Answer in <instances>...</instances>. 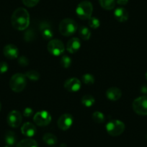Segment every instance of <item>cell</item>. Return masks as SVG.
<instances>
[{"label":"cell","mask_w":147,"mask_h":147,"mask_svg":"<svg viewBox=\"0 0 147 147\" xmlns=\"http://www.w3.org/2000/svg\"><path fill=\"white\" fill-rule=\"evenodd\" d=\"M40 0H22L24 5L28 7H33L38 3Z\"/></svg>","instance_id":"f546056e"},{"label":"cell","mask_w":147,"mask_h":147,"mask_svg":"<svg viewBox=\"0 0 147 147\" xmlns=\"http://www.w3.org/2000/svg\"><path fill=\"white\" fill-rule=\"evenodd\" d=\"M114 17L120 22H124L128 20V12L125 8L118 7L114 11Z\"/></svg>","instance_id":"e0dca14e"},{"label":"cell","mask_w":147,"mask_h":147,"mask_svg":"<svg viewBox=\"0 0 147 147\" xmlns=\"http://www.w3.org/2000/svg\"><path fill=\"white\" fill-rule=\"evenodd\" d=\"M5 147H10V146H6Z\"/></svg>","instance_id":"74e56055"},{"label":"cell","mask_w":147,"mask_h":147,"mask_svg":"<svg viewBox=\"0 0 147 147\" xmlns=\"http://www.w3.org/2000/svg\"><path fill=\"white\" fill-rule=\"evenodd\" d=\"M132 107L138 115H147V96H141L134 100Z\"/></svg>","instance_id":"8992f818"},{"label":"cell","mask_w":147,"mask_h":147,"mask_svg":"<svg viewBox=\"0 0 147 147\" xmlns=\"http://www.w3.org/2000/svg\"><path fill=\"white\" fill-rule=\"evenodd\" d=\"M33 114V110L31 107H26L23 110V115L25 117H30Z\"/></svg>","instance_id":"d6a6232c"},{"label":"cell","mask_w":147,"mask_h":147,"mask_svg":"<svg viewBox=\"0 0 147 147\" xmlns=\"http://www.w3.org/2000/svg\"><path fill=\"white\" fill-rule=\"evenodd\" d=\"M59 32L63 36H71L78 30V25L71 18H65L59 24Z\"/></svg>","instance_id":"7a4b0ae2"},{"label":"cell","mask_w":147,"mask_h":147,"mask_svg":"<svg viewBox=\"0 0 147 147\" xmlns=\"http://www.w3.org/2000/svg\"><path fill=\"white\" fill-rule=\"evenodd\" d=\"M92 118L93 121L97 123H102L105 121V117L104 114L100 111H95L93 113Z\"/></svg>","instance_id":"cb8c5ba5"},{"label":"cell","mask_w":147,"mask_h":147,"mask_svg":"<svg viewBox=\"0 0 147 147\" xmlns=\"http://www.w3.org/2000/svg\"><path fill=\"white\" fill-rule=\"evenodd\" d=\"M145 77H146V80H147V71H146V74H145Z\"/></svg>","instance_id":"8d00e7d4"},{"label":"cell","mask_w":147,"mask_h":147,"mask_svg":"<svg viewBox=\"0 0 147 147\" xmlns=\"http://www.w3.org/2000/svg\"><path fill=\"white\" fill-rule=\"evenodd\" d=\"M99 3L103 9L111 10L115 6V0H99Z\"/></svg>","instance_id":"44dd1931"},{"label":"cell","mask_w":147,"mask_h":147,"mask_svg":"<svg viewBox=\"0 0 147 147\" xmlns=\"http://www.w3.org/2000/svg\"><path fill=\"white\" fill-rule=\"evenodd\" d=\"M93 11L92 4L89 1H82L77 7L76 13L81 20H89Z\"/></svg>","instance_id":"5b68a950"},{"label":"cell","mask_w":147,"mask_h":147,"mask_svg":"<svg viewBox=\"0 0 147 147\" xmlns=\"http://www.w3.org/2000/svg\"><path fill=\"white\" fill-rule=\"evenodd\" d=\"M8 70V64L5 61L0 62V74H5Z\"/></svg>","instance_id":"1f68e13d"},{"label":"cell","mask_w":147,"mask_h":147,"mask_svg":"<svg viewBox=\"0 0 147 147\" xmlns=\"http://www.w3.org/2000/svg\"><path fill=\"white\" fill-rule=\"evenodd\" d=\"M122 96V92L118 87H112L106 91V97L111 101H117Z\"/></svg>","instance_id":"9a60e30c"},{"label":"cell","mask_w":147,"mask_h":147,"mask_svg":"<svg viewBox=\"0 0 147 147\" xmlns=\"http://www.w3.org/2000/svg\"><path fill=\"white\" fill-rule=\"evenodd\" d=\"M125 125L123 122L119 120H111L106 124V131L109 135L118 136L125 131Z\"/></svg>","instance_id":"277c9868"},{"label":"cell","mask_w":147,"mask_h":147,"mask_svg":"<svg viewBox=\"0 0 147 147\" xmlns=\"http://www.w3.org/2000/svg\"><path fill=\"white\" fill-rule=\"evenodd\" d=\"M18 63L22 66H26L29 64V59L25 56H22L18 59Z\"/></svg>","instance_id":"4dcf8cb0"},{"label":"cell","mask_w":147,"mask_h":147,"mask_svg":"<svg viewBox=\"0 0 147 147\" xmlns=\"http://www.w3.org/2000/svg\"><path fill=\"white\" fill-rule=\"evenodd\" d=\"M74 122V118L71 114L64 113L61 115L57 121L58 127L62 131H66L69 129Z\"/></svg>","instance_id":"30bf717a"},{"label":"cell","mask_w":147,"mask_h":147,"mask_svg":"<svg viewBox=\"0 0 147 147\" xmlns=\"http://www.w3.org/2000/svg\"><path fill=\"white\" fill-rule=\"evenodd\" d=\"M51 115L48 111L41 110L36 113L33 117L35 123L38 126H46L51 122Z\"/></svg>","instance_id":"ba28073f"},{"label":"cell","mask_w":147,"mask_h":147,"mask_svg":"<svg viewBox=\"0 0 147 147\" xmlns=\"http://www.w3.org/2000/svg\"><path fill=\"white\" fill-rule=\"evenodd\" d=\"M11 23L13 28L18 30L27 29L30 24L29 12L25 8H18L11 17Z\"/></svg>","instance_id":"6da1fadb"},{"label":"cell","mask_w":147,"mask_h":147,"mask_svg":"<svg viewBox=\"0 0 147 147\" xmlns=\"http://www.w3.org/2000/svg\"><path fill=\"white\" fill-rule=\"evenodd\" d=\"M81 47V42L77 38H72L66 44V50L70 53H75L80 50Z\"/></svg>","instance_id":"5bb4252c"},{"label":"cell","mask_w":147,"mask_h":147,"mask_svg":"<svg viewBox=\"0 0 147 147\" xmlns=\"http://www.w3.org/2000/svg\"><path fill=\"white\" fill-rule=\"evenodd\" d=\"M5 141L6 142L7 145L9 146H12L17 142V136L15 135L13 131H8L5 134Z\"/></svg>","instance_id":"ac0fdd59"},{"label":"cell","mask_w":147,"mask_h":147,"mask_svg":"<svg viewBox=\"0 0 147 147\" xmlns=\"http://www.w3.org/2000/svg\"><path fill=\"white\" fill-rule=\"evenodd\" d=\"M27 85V78L25 74L17 73L11 77L9 80V87L15 92L23 91Z\"/></svg>","instance_id":"3957f363"},{"label":"cell","mask_w":147,"mask_h":147,"mask_svg":"<svg viewBox=\"0 0 147 147\" xmlns=\"http://www.w3.org/2000/svg\"><path fill=\"white\" fill-rule=\"evenodd\" d=\"M82 81L87 85H92L94 83V77L91 74H84L82 76Z\"/></svg>","instance_id":"484cf974"},{"label":"cell","mask_w":147,"mask_h":147,"mask_svg":"<svg viewBox=\"0 0 147 147\" xmlns=\"http://www.w3.org/2000/svg\"><path fill=\"white\" fill-rule=\"evenodd\" d=\"M43 140L46 144L50 146L55 145L57 143V137L51 133H47V134H44V136H43Z\"/></svg>","instance_id":"7402d4cb"},{"label":"cell","mask_w":147,"mask_h":147,"mask_svg":"<svg viewBox=\"0 0 147 147\" xmlns=\"http://www.w3.org/2000/svg\"><path fill=\"white\" fill-rule=\"evenodd\" d=\"M16 147H38L36 141L32 138H25L18 143Z\"/></svg>","instance_id":"d6986e66"},{"label":"cell","mask_w":147,"mask_h":147,"mask_svg":"<svg viewBox=\"0 0 147 147\" xmlns=\"http://www.w3.org/2000/svg\"><path fill=\"white\" fill-rule=\"evenodd\" d=\"M3 53L5 57L9 59H15L19 56V51L17 46L13 44H7L3 49Z\"/></svg>","instance_id":"7c38bea8"},{"label":"cell","mask_w":147,"mask_h":147,"mask_svg":"<svg viewBox=\"0 0 147 147\" xmlns=\"http://www.w3.org/2000/svg\"><path fill=\"white\" fill-rule=\"evenodd\" d=\"M79 35L82 39L84 40H88L91 37V31L87 27L81 26L79 29Z\"/></svg>","instance_id":"ffe728a7"},{"label":"cell","mask_w":147,"mask_h":147,"mask_svg":"<svg viewBox=\"0 0 147 147\" xmlns=\"http://www.w3.org/2000/svg\"><path fill=\"white\" fill-rule=\"evenodd\" d=\"M141 92L144 93V94H147V86L146 85H143L141 88Z\"/></svg>","instance_id":"e575fe53"},{"label":"cell","mask_w":147,"mask_h":147,"mask_svg":"<svg viewBox=\"0 0 147 147\" xmlns=\"http://www.w3.org/2000/svg\"><path fill=\"white\" fill-rule=\"evenodd\" d=\"M128 2V0H117V3L120 5H126Z\"/></svg>","instance_id":"836d02e7"},{"label":"cell","mask_w":147,"mask_h":147,"mask_svg":"<svg viewBox=\"0 0 147 147\" xmlns=\"http://www.w3.org/2000/svg\"><path fill=\"white\" fill-rule=\"evenodd\" d=\"M48 51L51 55L59 56L64 52L65 47L63 42L59 39H52L49 42L47 46Z\"/></svg>","instance_id":"52a82bcc"},{"label":"cell","mask_w":147,"mask_h":147,"mask_svg":"<svg viewBox=\"0 0 147 147\" xmlns=\"http://www.w3.org/2000/svg\"><path fill=\"white\" fill-rule=\"evenodd\" d=\"M81 101L83 105H84L85 107H92L94 104V102H95V99L91 94H85V95H84L82 97Z\"/></svg>","instance_id":"603a6c76"},{"label":"cell","mask_w":147,"mask_h":147,"mask_svg":"<svg viewBox=\"0 0 147 147\" xmlns=\"http://www.w3.org/2000/svg\"><path fill=\"white\" fill-rule=\"evenodd\" d=\"M89 22V26L92 29H97L100 27V22L97 18H94V17H91L90 19L88 20Z\"/></svg>","instance_id":"83f0119b"},{"label":"cell","mask_w":147,"mask_h":147,"mask_svg":"<svg viewBox=\"0 0 147 147\" xmlns=\"http://www.w3.org/2000/svg\"><path fill=\"white\" fill-rule=\"evenodd\" d=\"M40 30L42 37L45 40H51L53 38V33L50 24L46 22H43L40 25Z\"/></svg>","instance_id":"4fadbf2b"},{"label":"cell","mask_w":147,"mask_h":147,"mask_svg":"<svg viewBox=\"0 0 147 147\" xmlns=\"http://www.w3.org/2000/svg\"><path fill=\"white\" fill-rule=\"evenodd\" d=\"M1 109H2V105L0 103V111H1Z\"/></svg>","instance_id":"d590c367"},{"label":"cell","mask_w":147,"mask_h":147,"mask_svg":"<svg viewBox=\"0 0 147 147\" xmlns=\"http://www.w3.org/2000/svg\"><path fill=\"white\" fill-rule=\"evenodd\" d=\"M36 127L35 126V125L32 123H25L23 125H22V128H21V132L23 134L24 136L27 137H32L35 135L36 134Z\"/></svg>","instance_id":"2e32d148"},{"label":"cell","mask_w":147,"mask_h":147,"mask_svg":"<svg viewBox=\"0 0 147 147\" xmlns=\"http://www.w3.org/2000/svg\"><path fill=\"white\" fill-rule=\"evenodd\" d=\"M25 75L26 78L31 80V81H38L40 79V74L35 70L28 71L25 74Z\"/></svg>","instance_id":"d4e9b609"},{"label":"cell","mask_w":147,"mask_h":147,"mask_svg":"<svg viewBox=\"0 0 147 147\" xmlns=\"http://www.w3.org/2000/svg\"><path fill=\"white\" fill-rule=\"evenodd\" d=\"M71 64V59L69 56H63L61 59V65L63 66L64 69H68V68L70 67Z\"/></svg>","instance_id":"4316f807"},{"label":"cell","mask_w":147,"mask_h":147,"mask_svg":"<svg viewBox=\"0 0 147 147\" xmlns=\"http://www.w3.org/2000/svg\"><path fill=\"white\" fill-rule=\"evenodd\" d=\"M64 88L70 92H77L81 89V82L76 77L68 79L64 83Z\"/></svg>","instance_id":"8fae6325"},{"label":"cell","mask_w":147,"mask_h":147,"mask_svg":"<svg viewBox=\"0 0 147 147\" xmlns=\"http://www.w3.org/2000/svg\"><path fill=\"white\" fill-rule=\"evenodd\" d=\"M7 121L8 125L12 128H18L22 123V114L18 110H12L8 114Z\"/></svg>","instance_id":"9c48e42d"},{"label":"cell","mask_w":147,"mask_h":147,"mask_svg":"<svg viewBox=\"0 0 147 147\" xmlns=\"http://www.w3.org/2000/svg\"><path fill=\"white\" fill-rule=\"evenodd\" d=\"M35 32H34V31L31 29L28 30V31H26V32L25 33V35H24V38H25V40L28 42L32 41V40L35 39Z\"/></svg>","instance_id":"f1b7e54d"}]
</instances>
